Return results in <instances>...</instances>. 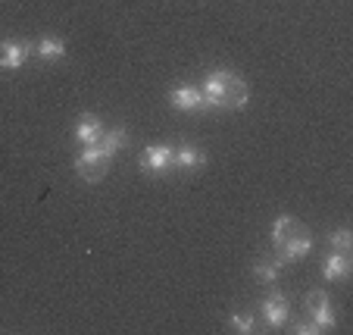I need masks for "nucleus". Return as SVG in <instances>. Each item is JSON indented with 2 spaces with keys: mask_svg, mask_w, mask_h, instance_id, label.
Returning <instances> with one entry per match:
<instances>
[{
  "mask_svg": "<svg viewBox=\"0 0 353 335\" xmlns=\"http://www.w3.org/2000/svg\"><path fill=\"white\" fill-rule=\"evenodd\" d=\"M328 245H332L334 251H341V254H347V251L353 248V235H350V229H334V232L328 235Z\"/></svg>",
  "mask_w": 353,
  "mask_h": 335,
  "instance_id": "obj_18",
  "label": "nucleus"
},
{
  "mask_svg": "<svg viewBox=\"0 0 353 335\" xmlns=\"http://www.w3.org/2000/svg\"><path fill=\"white\" fill-rule=\"evenodd\" d=\"M307 307H310V314H313V323L322 329V332L334 329V307H332V301H328L325 291H310Z\"/></svg>",
  "mask_w": 353,
  "mask_h": 335,
  "instance_id": "obj_6",
  "label": "nucleus"
},
{
  "mask_svg": "<svg viewBox=\"0 0 353 335\" xmlns=\"http://www.w3.org/2000/svg\"><path fill=\"white\" fill-rule=\"evenodd\" d=\"M228 326H232L234 332H241V335L256 332V320L250 314H232V316H228Z\"/></svg>",
  "mask_w": 353,
  "mask_h": 335,
  "instance_id": "obj_17",
  "label": "nucleus"
},
{
  "mask_svg": "<svg viewBox=\"0 0 353 335\" xmlns=\"http://www.w3.org/2000/svg\"><path fill=\"white\" fill-rule=\"evenodd\" d=\"M125 141H128V132H125L122 126H116V128H103V138H100L97 148L103 151V157H110V160H113V157L119 154L122 148H125Z\"/></svg>",
  "mask_w": 353,
  "mask_h": 335,
  "instance_id": "obj_13",
  "label": "nucleus"
},
{
  "mask_svg": "<svg viewBox=\"0 0 353 335\" xmlns=\"http://www.w3.org/2000/svg\"><path fill=\"white\" fill-rule=\"evenodd\" d=\"M310 251H313V235H310L307 226H300L297 232H294L291 238H288V242L279 248V257L285 263H294V260H303Z\"/></svg>",
  "mask_w": 353,
  "mask_h": 335,
  "instance_id": "obj_4",
  "label": "nucleus"
},
{
  "mask_svg": "<svg viewBox=\"0 0 353 335\" xmlns=\"http://www.w3.org/2000/svg\"><path fill=\"white\" fill-rule=\"evenodd\" d=\"M247 101H250V91H247L244 79L232 73L225 85V97H222V110H241V107H247Z\"/></svg>",
  "mask_w": 353,
  "mask_h": 335,
  "instance_id": "obj_9",
  "label": "nucleus"
},
{
  "mask_svg": "<svg viewBox=\"0 0 353 335\" xmlns=\"http://www.w3.org/2000/svg\"><path fill=\"white\" fill-rule=\"evenodd\" d=\"M100 138H103V122L94 113L79 116V122H75V141L85 144V148H94V144H100Z\"/></svg>",
  "mask_w": 353,
  "mask_h": 335,
  "instance_id": "obj_8",
  "label": "nucleus"
},
{
  "mask_svg": "<svg viewBox=\"0 0 353 335\" xmlns=\"http://www.w3.org/2000/svg\"><path fill=\"white\" fill-rule=\"evenodd\" d=\"M300 229V222L294 220V216H275V222H272V245L275 248H281V245L291 238L294 232Z\"/></svg>",
  "mask_w": 353,
  "mask_h": 335,
  "instance_id": "obj_15",
  "label": "nucleus"
},
{
  "mask_svg": "<svg viewBox=\"0 0 353 335\" xmlns=\"http://www.w3.org/2000/svg\"><path fill=\"white\" fill-rule=\"evenodd\" d=\"M291 329H294V332H297V335H316V332H322V329L316 326L313 320H300L297 326H291Z\"/></svg>",
  "mask_w": 353,
  "mask_h": 335,
  "instance_id": "obj_19",
  "label": "nucleus"
},
{
  "mask_svg": "<svg viewBox=\"0 0 353 335\" xmlns=\"http://www.w3.org/2000/svg\"><path fill=\"white\" fill-rule=\"evenodd\" d=\"M263 316H266V323L269 326H285L288 323V314H291V307H288V301H285V295H269L266 301H263Z\"/></svg>",
  "mask_w": 353,
  "mask_h": 335,
  "instance_id": "obj_10",
  "label": "nucleus"
},
{
  "mask_svg": "<svg viewBox=\"0 0 353 335\" xmlns=\"http://www.w3.org/2000/svg\"><path fill=\"white\" fill-rule=\"evenodd\" d=\"M281 267H285V260L281 257H275V260H256L254 263V276L260 282H275L281 273Z\"/></svg>",
  "mask_w": 353,
  "mask_h": 335,
  "instance_id": "obj_16",
  "label": "nucleus"
},
{
  "mask_svg": "<svg viewBox=\"0 0 353 335\" xmlns=\"http://www.w3.org/2000/svg\"><path fill=\"white\" fill-rule=\"evenodd\" d=\"M175 166L200 169V166H207V154H203L197 144H181V148H175Z\"/></svg>",
  "mask_w": 353,
  "mask_h": 335,
  "instance_id": "obj_14",
  "label": "nucleus"
},
{
  "mask_svg": "<svg viewBox=\"0 0 353 335\" xmlns=\"http://www.w3.org/2000/svg\"><path fill=\"white\" fill-rule=\"evenodd\" d=\"M169 104L181 113H203V94H200L197 85H181V88H172L169 91Z\"/></svg>",
  "mask_w": 353,
  "mask_h": 335,
  "instance_id": "obj_5",
  "label": "nucleus"
},
{
  "mask_svg": "<svg viewBox=\"0 0 353 335\" xmlns=\"http://www.w3.org/2000/svg\"><path fill=\"white\" fill-rule=\"evenodd\" d=\"M322 273H325L328 282H344L347 276H350V257L341 254V251L328 254L325 260H322Z\"/></svg>",
  "mask_w": 353,
  "mask_h": 335,
  "instance_id": "obj_11",
  "label": "nucleus"
},
{
  "mask_svg": "<svg viewBox=\"0 0 353 335\" xmlns=\"http://www.w3.org/2000/svg\"><path fill=\"white\" fill-rule=\"evenodd\" d=\"M32 57V44H22V41H3L0 44V69H22V63Z\"/></svg>",
  "mask_w": 353,
  "mask_h": 335,
  "instance_id": "obj_7",
  "label": "nucleus"
},
{
  "mask_svg": "<svg viewBox=\"0 0 353 335\" xmlns=\"http://www.w3.org/2000/svg\"><path fill=\"white\" fill-rule=\"evenodd\" d=\"M228 75H232L228 69H213V73L203 79L200 94H203V107H207V110H222V97H225Z\"/></svg>",
  "mask_w": 353,
  "mask_h": 335,
  "instance_id": "obj_3",
  "label": "nucleus"
},
{
  "mask_svg": "<svg viewBox=\"0 0 353 335\" xmlns=\"http://www.w3.org/2000/svg\"><path fill=\"white\" fill-rule=\"evenodd\" d=\"M32 54L44 63H57L66 57V44L60 38H41L38 44H32Z\"/></svg>",
  "mask_w": 353,
  "mask_h": 335,
  "instance_id": "obj_12",
  "label": "nucleus"
},
{
  "mask_svg": "<svg viewBox=\"0 0 353 335\" xmlns=\"http://www.w3.org/2000/svg\"><path fill=\"white\" fill-rule=\"evenodd\" d=\"M138 166L144 169V173H150V175L169 173V169H175V148L172 144H157V148L141 151Z\"/></svg>",
  "mask_w": 353,
  "mask_h": 335,
  "instance_id": "obj_2",
  "label": "nucleus"
},
{
  "mask_svg": "<svg viewBox=\"0 0 353 335\" xmlns=\"http://www.w3.org/2000/svg\"><path fill=\"white\" fill-rule=\"evenodd\" d=\"M110 169V157H103V151L94 144V148H85L79 154V160H75V173L81 175L85 182H100L103 175H107Z\"/></svg>",
  "mask_w": 353,
  "mask_h": 335,
  "instance_id": "obj_1",
  "label": "nucleus"
}]
</instances>
